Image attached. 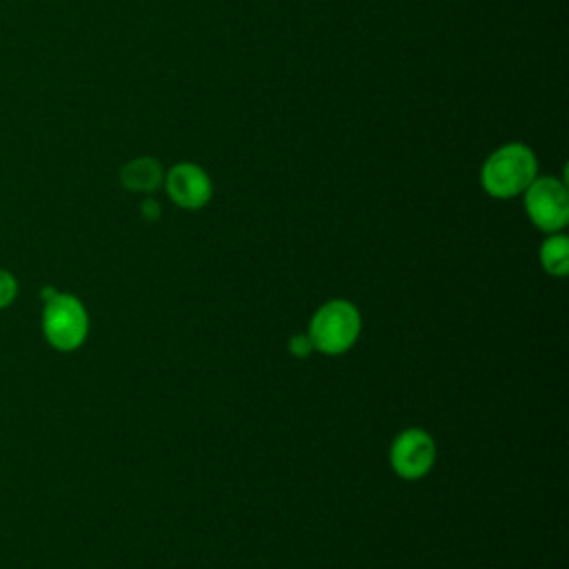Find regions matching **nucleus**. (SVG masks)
Instances as JSON below:
<instances>
[{
  "instance_id": "obj_5",
  "label": "nucleus",
  "mask_w": 569,
  "mask_h": 569,
  "mask_svg": "<svg viewBox=\"0 0 569 569\" xmlns=\"http://www.w3.org/2000/svg\"><path fill=\"white\" fill-rule=\"evenodd\" d=\"M389 462L405 480L425 478L436 462V442L431 433L420 427L402 429L389 447Z\"/></svg>"
},
{
  "instance_id": "obj_2",
  "label": "nucleus",
  "mask_w": 569,
  "mask_h": 569,
  "mask_svg": "<svg viewBox=\"0 0 569 569\" xmlns=\"http://www.w3.org/2000/svg\"><path fill=\"white\" fill-rule=\"evenodd\" d=\"M360 331L362 316L358 307L345 298H336L327 300L313 311L307 336L313 351L325 356H342L358 342Z\"/></svg>"
},
{
  "instance_id": "obj_9",
  "label": "nucleus",
  "mask_w": 569,
  "mask_h": 569,
  "mask_svg": "<svg viewBox=\"0 0 569 569\" xmlns=\"http://www.w3.org/2000/svg\"><path fill=\"white\" fill-rule=\"evenodd\" d=\"M18 293V282L9 271L0 269V309L7 307Z\"/></svg>"
},
{
  "instance_id": "obj_7",
  "label": "nucleus",
  "mask_w": 569,
  "mask_h": 569,
  "mask_svg": "<svg viewBox=\"0 0 569 569\" xmlns=\"http://www.w3.org/2000/svg\"><path fill=\"white\" fill-rule=\"evenodd\" d=\"M120 180L131 191L151 193L164 182V171H162V164L156 158L144 156V158H136V160L127 162L122 167Z\"/></svg>"
},
{
  "instance_id": "obj_10",
  "label": "nucleus",
  "mask_w": 569,
  "mask_h": 569,
  "mask_svg": "<svg viewBox=\"0 0 569 569\" xmlns=\"http://www.w3.org/2000/svg\"><path fill=\"white\" fill-rule=\"evenodd\" d=\"M289 351H291V356H296V358H307V356L313 351L309 336H307V333H305V336H302V333L291 336V340H289Z\"/></svg>"
},
{
  "instance_id": "obj_1",
  "label": "nucleus",
  "mask_w": 569,
  "mask_h": 569,
  "mask_svg": "<svg viewBox=\"0 0 569 569\" xmlns=\"http://www.w3.org/2000/svg\"><path fill=\"white\" fill-rule=\"evenodd\" d=\"M536 176V153L525 142H507L485 160L480 169V184L491 198L509 200L520 196Z\"/></svg>"
},
{
  "instance_id": "obj_8",
  "label": "nucleus",
  "mask_w": 569,
  "mask_h": 569,
  "mask_svg": "<svg viewBox=\"0 0 569 569\" xmlns=\"http://www.w3.org/2000/svg\"><path fill=\"white\" fill-rule=\"evenodd\" d=\"M540 264L549 276L565 278L569 271V238L565 233H549L540 244Z\"/></svg>"
},
{
  "instance_id": "obj_3",
  "label": "nucleus",
  "mask_w": 569,
  "mask_h": 569,
  "mask_svg": "<svg viewBox=\"0 0 569 569\" xmlns=\"http://www.w3.org/2000/svg\"><path fill=\"white\" fill-rule=\"evenodd\" d=\"M42 329L49 345L58 351L78 349L89 333V316L84 305L76 296L60 293L56 289H42Z\"/></svg>"
},
{
  "instance_id": "obj_11",
  "label": "nucleus",
  "mask_w": 569,
  "mask_h": 569,
  "mask_svg": "<svg viewBox=\"0 0 569 569\" xmlns=\"http://www.w3.org/2000/svg\"><path fill=\"white\" fill-rule=\"evenodd\" d=\"M142 211H144L149 218H156V216L160 213V207H158L153 200H147V202L142 204Z\"/></svg>"
},
{
  "instance_id": "obj_6",
  "label": "nucleus",
  "mask_w": 569,
  "mask_h": 569,
  "mask_svg": "<svg viewBox=\"0 0 569 569\" xmlns=\"http://www.w3.org/2000/svg\"><path fill=\"white\" fill-rule=\"evenodd\" d=\"M164 189L173 204L182 209H202L213 193L209 173L193 162H178L164 176Z\"/></svg>"
},
{
  "instance_id": "obj_4",
  "label": "nucleus",
  "mask_w": 569,
  "mask_h": 569,
  "mask_svg": "<svg viewBox=\"0 0 569 569\" xmlns=\"http://www.w3.org/2000/svg\"><path fill=\"white\" fill-rule=\"evenodd\" d=\"M525 211L533 227L545 233H558L569 220V193L562 180L553 176H536L522 191Z\"/></svg>"
}]
</instances>
